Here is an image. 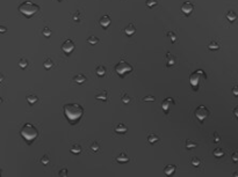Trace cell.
Returning <instances> with one entry per match:
<instances>
[{"instance_id": "obj_21", "label": "cell", "mask_w": 238, "mask_h": 177, "mask_svg": "<svg viewBox=\"0 0 238 177\" xmlns=\"http://www.w3.org/2000/svg\"><path fill=\"white\" fill-rule=\"evenodd\" d=\"M71 153H72V154H76V155L80 154V153H81V146L78 145V144L72 145V147H71Z\"/></svg>"}, {"instance_id": "obj_31", "label": "cell", "mask_w": 238, "mask_h": 177, "mask_svg": "<svg viewBox=\"0 0 238 177\" xmlns=\"http://www.w3.org/2000/svg\"><path fill=\"white\" fill-rule=\"evenodd\" d=\"M146 6L148 7H150V8H152V7H155L158 3H157V0H146Z\"/></svg>"}, {"instance_id": "obj_35", "label": "cell", "mask_w": 238, "mask_h": 177, "mask_svg": "<svg viewBox=\"0 0 238 177\" xmlns=\"http://www.w3.org/2000/svg\"><path fill=\"white\" fill-rule=\"evenodd\" d=\"M99 148H100V145L96 143V141H94V143L91 145V149H92L93 152H96V151H99Z\"/></svg>"}, {"instance_id": "obj_19", "label": "cell", "mask_w": 238, "mask_h": 177, "mask_svg": "<svg viewBox=\"0 0 238 177\" xmlns=\"http://www.w3.org/2000/svg\"><path fill=\"white\" fill-rule=\"evenodd\" d=\"M27 101H28V103H29L30 105H34L35 103L39 102V97H37L36 95H28V96H27Z\"/></svg>"}, {"instance_id": "obj_28", "label": "cell", "mask_w": 238, "mask_h": 177, "mask_svg": "<svg viewBox=\"0 0 238 177\" xmlns=\"http://www.w3.org/2000/svg\"><path fill=\"white\" fill-rule=\"evenodd\" d=\"M29 65V63H28V59H26V58H22V59H20L19 60V67L20 68H26L27 66Z\"/></svg>"}, {"instance_id": "obj_18", "label": "cell", "mask_w": 238, "mask_h": 177, "mask_svg": "<svg viewBox=\"0 0 238 177\" xmlns=\"http://www.w3.org/2000/svg\"><path fill=\"white\" fill-rule=\"evenodd\" d=\"M95 73H96L98 77H104L106 74V68H105V66H98L95 68Z\"/></svg>"}, {"instance_id": "obj_17", "label": "cell", "mask_w": 238, "mask_h": 177, "mask_svg": "<svg viewBox=\"0 0 238 177\" xmlns=\"http://www.w3.org/2000/svg\"><path fill=\"white\" fill-rule=\"evenodd\" d=\"M237 13H235L233 11H229L228 13H227V19L230 21V22H235L236 20H237Z\"/></svg>"}, {"instance_id": "obj_30", "label": "cell", "mask_w": 238, "mask_h": 177, "mask_svg": "<svg viewBox=\"0 0 238 177\" xmlns=\"http://www.w3.org/2000/svg\"><path fill=\"white\" fill-rule=\"evenodd\" d=\"M121 101H122V103H124V104H128V103H130L131 98H130V96H128L127 94H124V93H123V95L121 96Z\"/></svg>"}, {"instance_id": "obj_5", "label": "cell", "mask_w": 238, "mask_h": 177, "mask_svg": "<svg viewBox=\"0 0 238 177\" xmlns=\"http://www.w3.org/2000/svg\"><path fill=\"white\" fill-rule=\"evenodd\" d=\"M115 71H116V73H117L118 75L123 77L124 74L131 72V71H132V66H131L129 63H127V61H124V60H121V61H118V63L115 65Z\"/></svg>"}, {"instance_id": "obj_43", "label": "cell", "mask_w": 238, "mask_h": 177, "mask_svg": "<svg viewBox=\"0 0 238 177\" xmlns=\"http://www.w3.org/2000/svg\"><path fill=\"white\" fill-rule=\"evenodd\" d=\"M0 30H1V32H3V34H4V32H6V27H5V26H1V27H0Z\"/></svg>"}, {"instance_id": "obj_8", "label": "cell", "mask_w": 238, "mask_h": 177, "mask_svg": "<svg viewBox=\"0 0 238 177\" xmlns=\"http://www.w3.org/2000/svg\"><path fill=\"white\" fill-rule=\"evenodd\" d=\"M171 105H174V100H173L172 97H167V98H165V100L163 101V103H162V108H163V110H164L165 112H168L170 108H171Z\"/></svg>"}, {"instance_id": "obj_20", "label": "cell", "mask_w": 238, "mask_h": 177, "mask_svg": "<svg viewBox=\"0 0 238 177\" xmlns=\"http://www.w3.org/2000/svg\"><path fill=\"white\" fill-rule=\"evenodd\" d=\"M73 79L78 85H81V83H84L85 81H86V77H85L84 74H77Z\"/></svg>"}, {"instance_id": "obj_11", "label": "cell", "mask_w": 238, "mask_h": 177, "mask_svg": "<svg viewBox=\"0 0 238 177\" xmlns=\"http://www.w3.org/2000/svg\"><path fill=\"white\" fill-rule=\"evenodd\" d=\"M110 23H112V19H110V16H108V15H104L100 19V26L102 28H108L110 26Z\"/></svg>"}, {"instance_id": "obj_40", "label": "cell", "mask_w": 238, "mask_h": 177, "mask_svg": "<svg viewBox=\"0 0 238 177\" xmlns=\"http://www.w3.org/2000/svg\"><path fill=\"white\" fill-rule=\"evenodd\" d=\"M219 140H221V138H219L218 133L215 132V133H214V141H215V143H219Z\"/></svg>"}, {"instance_id": "obj_25", "label": "cell", "mask_w": 238, "mask_h": 177, "mask_svg": "<svg viewBox=\"0 0 238 177\" xmlns=\"http://www.w3.org/2000/svg\"><path fill=\"white\" fill-rule=\"evenodd\" d=\"M213 153H214V156H216V157H222L224 155V151L222 148H215Z\"/></svg>"}, {"instance_id": "obj_7", "label": "cell", "mask_w": 238, "mask_h": 177, "mask_svg": "<svg viewBox=\"0 0 238 177\" xmlns=\"http://www.w3.org/2000/svg\"><path fill=\"white\" fill-rule=\"evenodd\" d=\"M74 49H76V44H74L73 41H71V40H66V41L62 44V50H63V52H65L66 55H70L71 52H73Z\"/></svg>"}, {"instance_id": "obj_9", "label": "cell", "mask_w": 238, "mask_h": 177, "mask_svg": "<svg viewBox=\"0 0 238 177\" xmlns=\"http://www.w3.org/2000/svg\"><path fill=\"white\" fill-rule=\"evenodd\" d=\"M193 9H194V6H193V4L189 3V1H185V3L182 4V6H181V11H182V13H185L186 15H189V14L193 12Z\"/></svg>"}, {"instance_id": "obj_36", "label": "cell", "mask_w": 238, "mask_h": 177, "mask_svg": "<svg viewBox=\"0 0 238 177\" xmlns=\"http://www.w3.org/2000/svg\"><path fill=\"white\" fill-rule=\"evenodd\" d=\"M143 101H144V102H148V101H150V102H155V101H156V98H155L154 96L149 95V96H145V97H143Z\"/></svg>"}, {"instance_id": "obj_10", "label": "cell", "mask_w": 238, "mask_h": 177, "mask_svg": "<svg viewBox=\"0 0 238 177\" xmlns=\"http://www.w3.org/2000/svg\"><path fill=\"white\" fill-rule=\"evenodd\" d=\"M177 64V57L174 55H172L171 52H167L166 55V66L167 67H172Z\"/></svg>"}, {"instance_id": "obj_3", "label": "cell", "mask_w": 238, "mask_h": 177, "mask_svg": "<svg viewBox=\"0 0 238 177\" xmlns=\"http://www.w3.org/2000/svg\"><path fill=\"white\" fill-rule=\"evenodd\" d=\"M39 11H40V6L34 4L30 0H26V1L19 5V12L23 14L26 17H31L33 15L39 13Z\"/></svg>"}, {"instance_id": "obj_41", "label": "cell", "mask_w": 238, "mask_h": 177, "mask_svg": "<svg viewBox=\"0 0 238 177\" xmlns=\"http://www.w3.org/2000/svg\"><path fill=\"white\" fill-rule=\"evenodd\" d=\"M67 175V169L65 168V169H62L60 171H59V176H66Z\"/></svg>"}, {"instance_id": "obj_42", "label": "cell", "mask_w": 238, "mask_h": 177, "mask_svg": "<svg viewBox=\"0 0 238 177\" xmlns=\"http://www.w3.org/2000/svg\"><path fill=\"white\" fill-rule=\"evenodd\" d=\"M233 115L236 116V118L238 119V105H236L235 109H233Z\"/></svg>"}, {"instance_id": "obj_4", "label": "cell", "mask_w": 238, "mask_h": 177, "mask_svg": "<svg viewBox=\"0 0 238 177\" xmlns=\"http://www.w3.org/2000/svg\"><path fill=\"white\" fill-rule=\"evenodd\" d=\"M207 78V74L203 72L202 69H196L195 72H193L189 77V82L191 85L193 86V88L195 89V88L200 85V81H205Z\"/></svg>"}, {"instance_id": "obj_2", "label": "cell", "mask_w": 238, "mask_h": 177, "mask_svg": "<svg viewBox=\"0 0 238 177\" xmlns=\"http://www.w3.org/2000/svg\"><path fill=\"white\" fill-rule=\"evenodd\" d=\"M20 134L27 141L28 144H31L33 140H35L39 137V130L30 123H26L20 130Z\"/></svg>"}, {"instance_id": "obj_38", "label": "cell", "mask_w": 238, "mask_h": 177, "mask_svg": "<svg viewBox=\"0 0 238 177\" xmlns=\"http://www.w3.org/2000/svg\"><path fill=\"white\" fill-rule=\"evenodd\" d=\"M232 94H233V96H238V86H233L232 87Z\"/></svg>"}, {"instance_id": "obj_1", "label": "cell", "mask_w": 238, "mask_h": 177, "mask_svg": "<svg viewBox=\"0 0 238 177\" xmlns=\"http://www.w3.org/2000/svg\"><path fill=\"white\" fill-rule=\"evenodd\" d=\"M64 115L67 118V120L70 122V124L74 125L79 122V119L84 115V108L78 103H67L64 105Z\"/></svg>"}, {"instance_id": "obj_26", "label": "cell", "mask_w": 238, "mask_h": 177, "mask_svg": "<svg viewBox=\"0 0 238 177\" xmlns=\"http://www.w3.org/2000/svg\"><path fill=\"white\" fill-rule=\"evenodd\" d=\"M95 98L96 100H102V101H107V90H104L102 93H100V94H98L96 96H95Z\"/></svg>"}, {"instance_id": "obj_45", "label": "cell", "mask_w": 238, "mask_h": 177, "mask_svg": "<svg viewBox=\"0 0 238 177\" xmlns=\"http://www.w3.org/2000/svg\"><path fill=\"white\" fill-rule=\"evenodd\" d=\"M59 1H62V0H59Z\"/></svg>"}, {"instance_id": "obj_15", "label": "cell", "mask_w": 238, "mask_h": 177, "mask_svg": "<svg viewBox=\"0 0 238 177\" xmlns=\"http://www.w3.org/2000/svg\"><path fill=\"white\" fill-rule=\"evenodd\" d=\"M124 31H126V34L128 35V36H132V35L135 34V31H136V28H135L134 23H129V24L126 27Z\"/></svg>"}, {"instance_id": "obj_44", "label": "cell", "mask_w": 238, "mask_h": 177, "mask_svg": "<svg viewBox=\"0 0 238 177\" xmlns=\"http://www.w3.org/2000/svg\"><path fill=\"white\" fill-rule=\"evenodd\" d=\"M233 176H235V177H238V171H236V172H233Z\"/></svg>"}, {"instance_id": "obj_6", "label": "cell", "mask_w": 238, "mask_h": 177, "mask_svg": "<svg viewBox=\"0 0 238 177\" xmlns=\"http://www.w3.org/2000/svg\"><path fill=\"white\" fill-rule=\"evenodd\" d=\"M194 115H195V117L202 123L205 119H207L208 117H209V115H210V111H209V109L206 107V105H199V107L195 109V111H194Z\"/></svg>"}, {"instance_id": "obj_29", "label": "cell", "mask_w": 238, "mask_h": 177, "mask_svg": "<svg viewBox=\"0 0 238 177\" xmlns=\"http://www.w3.org/2000/svg\"><path fill=\"white\" fill-rule=\"evenodd\" d=\"M87 42H88L90 44L94 45V44H98V43H99V38H98L96 36H90V37L87 38Z\"/></svg>"}, {"instance_id": "obj_13", "label": "cell", "mask_w": 238, "mask_h": 177, "mask_svg": "<svg viewBox=\"0 0 238 177\" xmlns=\"http://www.w3.org/2000/svg\"><path fill=\"white\" fill-rule=\"evenodd\" d=\"M176 170H177V167H176L174 164H167V166L164 168V172H165L166 175H168V176L173 175V174L176 172Z\"/></svg>"}, {"instance_id": "obj_33", "label": "cell", "mask_w": 238, "mask_h": 177, "mask_svg": "<svg viewBox=\"0 0 238 177\" xmlns=\"http://www.w3.org/2000/svg\"><path fill=\"white\" fill-rule=\"evenodd\" d=\"M41 162H42V164L47 166V164L50 162V160H49V156H48V155H43V156L41 157Z\"/></svg>"}, {"instance_id": "obj_39", "label": "cell", "mask_w": 238, "mask_h": 177, "mask_svg": "<svg viewBox=\"0 0 238 177\" xmlns=\"http://www.w3.org/2000/svg\"><path fill=\"white\" fill-rule=\"evenodd\" d=\"M80 14H79V12H77L74 15H73V20L76 21V22H79L80 21V16H79Z\"/></svg>"}, {"instance_id": "obj_24", "label": "cell", "mask_w": 238, "mask_h": 177, "mask_svg": "<svg viewBox=\"0 0 238 177\" xmlns=\"http://www.w3.org/2000/svg\"><path fill=\"white\" fill-rule=\"evenodd\" d=\"M197 146V144L195 143V141H192V140H187L186 141V148L187 149H193Z\"/></svg>"}, {"instance_id": "obj_32", "label": "cell", "mask_w": 238, "mask_h": 177, "mask_svg": "<svg viewBox=\"0 0 238 177\" xmlns=\"http://www.w3.org/2000/svg\"><path fill=\"white\" fill-rule=\"evenodd\" d=\"M191 163H192L194 167H199V166L201 164V160H200L199 157H193L192 161H191Z\"/></svg>"}, {"instance_id": "obj_34", "label": "cell", "mask_w": 238, "mask_h": 177, "mask_svg": "<svg viewBox=\"0 0 238 177\" xmlns=\"http://www.w3.org/2000/svg\"><path fill=\"white\" fill-rule=\"evenodd\" d=\"M51 34H53L51 30H50L48 27H45V28L43 29V35H44L45 37H50V36H51Z\"/></svg>"}, {"instance_id": "obj_14", "label": "cell", "mask_w": 238, "mask_h": 177, "mask_svg": "<svg viewBox=\"0 0 238 177\" xmlns=\"http://www.w3.org/2000/svg\"><path fill=\"white\" fill-rule=\"evenodd\" d=\"M129 160H130V159H129V156L126 153H121L120 155L116 157V161L118 163H127V162H129Z\"/></svg>"}, {"instance_id": "obj_27", "label": "cell", "mask_w": 238, "mask_h": 177, "mask_svg": "<svg viewBox=\"0 0 238 177\" xmlns=\"http://www.w3.org/2000/svg\"><path fill=\"white\" fill-rule=\"evenodd\" d=\"M166 36L170 37V40H171L172 43H176V41H177V35L173 31H167L166 32Z\"/></svg>"}, {"instance_id": "obj_22", "label": "cell", "mask_w": 238, "mask_h": 177, "mask_svg": "<svg viewBox=\"0 0 238 177\" xmlns=\"http://www.w3.org/2000/svg\"><path fill=\"white\" fill-rule=\"evenodd\" d=\"M54 65H55V64H54V61H53L51 59H50V58H47V59H45V61L43 63V66H44V68H45V69H50V68H51Z\"/></svg>"}, {"instance_id": "obj_37", "label": "cell", "mask_w": 238, "mask_h": 177, "mask_svg": "<svg viewBox=\"0 0 238 177\" xmlns=\"http://www.w3.org/2000/svg\"><path fill=\"white\" fill-rule=\"evenodd\" d=\"M231 159H232V161L233 162H238V152H233L232 155H231Z\"/></svg>"}, {"instance_id": "obj_12", "label": "cell", "mask_w": 238, "mask_h": 177, "mask_svg": "<svg viewBox=\"0 0 238 177\" xmlns=\"http://www.w3.org/2000/svg\"><path fill=\"white\" fill-rule=\"evenodd\" d=\"M127 131H128V126L126 125V124H123V123L117 124V125L115 126V132H116V133H121V134H123V133H126Z\"/></svg>"}, {"instance_id": "obj_16", "label": "cell", "mask_w": 238, "mask_h": 177, "mask_svg": "<svg viewBox=\"0 0 238 177\" xmlns=\"http://www.w3.org/2000/svg\"><path fill=\"white\" fill-rule=\"evenodd\" d=\"M158 140H159V137L156 135L155 133H150V134L148 135V141H149V144H151V145L156 144Z\"/></svg>"}, {"instance_id": "obj_23", "label": "cell", "mask_w": 238, "mask_h": 177, "mask_svg": "<svg viewBox=\"0 0 238 177\" xmlns=\"http://www.w3.org/2000/svg\"><path fill=\"white\" fill-rule=\"evenodd\" d=\"M208 48H209V50H211V51H216V50H219V44H218L216 41H213V42L209 43Z\"/></svg>"}]
</instances>
